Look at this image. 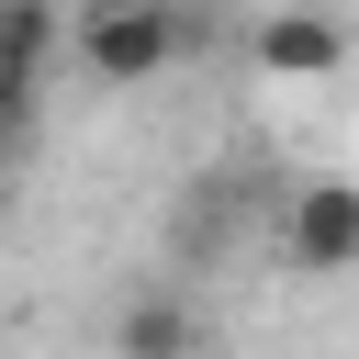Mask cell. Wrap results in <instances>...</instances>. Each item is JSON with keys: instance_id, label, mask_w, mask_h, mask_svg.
<instances>
[{"instance_id": "obj_3", "label": "cell", "mask_w": 359, "mask_h": 359, "mask_svg": "<svg viewBox=\"0 0 359 359\" xmlns=\"http://www.w3.org/2000/svg\"><path fill=\"white\" fill-rule=\"evenodd\" d=\"M112 359H213V314L202 292L168 269V280H135L123 314H112Z\"/></svg>"}, {"instance_id": "obj_4", "label": "cell", "mask_w": 359, "mask_h": 359, "mask_svg": "<svg viewBox=\"0 0 359 359\" xmlns=\"http://www.w3.org/2000/svg\"><path fill=\"white\" fill-rule=\"evenodd\" d=\"M258 67H269V79H337V67H348V34H337L325 11H269V22H258Z\"/></svg>"}, {"instance_id": "obj_1", "label": "cell", "mask_w": 359, "mask_h": 359, "mask_svg": "<svg viewBox=\"0 0 359 359\" xmlns=\"http://www.w3.org/2000/svg\"><path fill=\"white\" fill-rule=\"evenodd\" d=\"M191 45H202V22L180 0H79V34H67V56H79L90 90H146Z\"/></svg>"}, {"instance_id": "obj_2", "label": "cell", "mask_w": 359, "mask_h": 359, "mask_svg": "<svg viewBox=\"0 0 359 359\" xmlns=\"http://www.w3.org/2000/svg\"><path fill=\"white\" fill-rule=\"evenodd\" d=\"M280 258H292L303 280L359 269V180H337V168L292 180V191H280Z\"/></svg>"}]
</instances>
